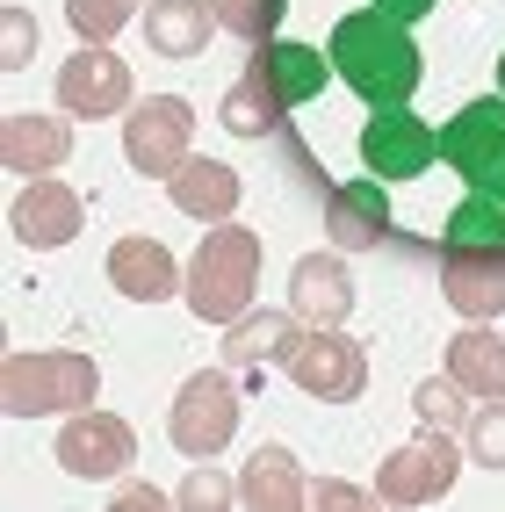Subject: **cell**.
Returning a JSON list of instances; mask_svg holds the SVG:
<instances>
[{
  "label": "cell",
  "mask_w": 505,
  "mask_h": 512,
  "mask_svg": "<svg viewBox=\"0 0 505 512\" xmlns=\"http://www.w3.org/2000/svg\"><path fill=\"white\" fill-rule=\"evenodd\" d=\"M325 58L340 65V80L368 101V109H404L419 87V44H412V29L390 22L383 8H361V15H340L332 22V44Z\"/></svg>",
  "instance_id": "cell-1"
},
{
  "label": "cell",
  "mask_w": 505,
  "mask_h": 512,
  "mask_svg": "<svg viewBox=\"0 0 505 512\" xmlns=\"http://www.w3.org/2000/svg\"><path fill=\"white\" fill-rule=\"evenodd\" d=\"M253 289H260V231L210 224V238L195 246V267H188V311L210 325H239L253 311Z\"/></svg>",
  "instance_id": "cell-2"
},
{
  "label": "cell",
  "mask_w": 505,
  "mask_h": 512,
  "mask_svg": "<svg viewBox=\"0 0 505 512\" xmlns=\"http://www.w3.org/2000/svg\"><path fill=\"white\" fill-rule=\"evenodd\" d=\"M101 390V368L73 347H44V354H8L0 368V404L8 419H51V412H87Z\"/></svg>",
  "instance_id": "cell-3"
},
{
  "label": "cell",
  "mask_w": 505,
  "mask_h": 512,
  "mask_svg": "<svg viewBox=\"0 0 505 512\" xmlns=\"http://www.w3.org/2000/svg\"><path fill=\"white\" fill-rule=\"evenodd\" d=\"M166 433L195 462L224 455V440L239 433V383H231V368H195L174 397V412H166Z\"/></svg>",
  "instance_id": "cell-4"
},
{
  "label": "cell",
  "mask_w": 505,
  "mask_h": 512,
  "mask_svg": "<svg viewBox=\"0 0 505 512\" xmlns=\"http://www.w3.org/2000/svg\"><path fill=\"white\" fill-rule=\"evenodd\" d=\"M441 159L477 188V195H498L505 202V94H484L441 130Z\"/></svg>",
  "instance_id": "cell-5"
},
{
  "label": "cell",
  "mask_w": 505,
  "mask_h": 512,
  "mask_svg": "<svg viewBox=\"0 0 505 512\" xmlns=\"http://www.w3.org/2000/svg\"><path fill=\"white\" fill-rule=\"evenodd\" d=\"M455 469H462L455 433L419 426L404 448H390V462H383V476H376V505H433V498L455 484Z\"/></svg>",
  "instance_id": "cell-6"
},
{
  "label": "cell",
  "mask_w": 505,
  "mask_h": 512,
  "mask_svg": "<svg viewBox=\"0 0 505 512\" xmlns=\"http://www.w3.org/2000/svg\"><path fill=\"white\" fill-rule=\"evenodd\" d=\"M188 138H195V109L181 94H145L130 101V123H123V159L138 166V174L166 181L174 166L188 159Z\"/></svg>",
  "instance_id": "cell-7"
},
{
  "label": "cell",
  "mask_w": 505,
  "mask_h": 512,
  "mask_svg": "<svg viewBox=\"0 0 505 512\" xmlns=\"http://www.w3.org/2000/svg\"><path fill=\"white\" fill-rule=\"evenodd\" d=\"M361 159H368L376 181H419L441 159V130L419 123L412 109H376L361 123Z\"/></svg>",
  "instance_id": "cell-8"
},
{
  "label": "cell",
  "mask_w": 505,
  "mask_h": 512,
  "mask_svg": "<svg viewBox=\"0 0 505 512\" xmlns=\"http://www.w3.org/2000/svg\"><path fill=\"white\" fill-rule=\"evenodd\" d=\"M289 375H296V383L311 390V397L347 404V397L368 390V354L354 347L340 325H311V332L296 339V354H289Z\"/></svg>",
  "instance_id": "cell-9"
},
{
  "label": "cell",
  "mask_w": 505,
  "mask_h": 512,
  "mask_svg": "<svg viewBox=\"0 0 505 512\" xmlns=\"http://www.w3.org/2000/svg\"><path fill=\"white\" fill-rule=\"evenodd\" d=\"M58 462L87 476V484H109V476H123L130 462H138V433H130L116 412H73L58 433Z\"/></svg>",
  "instance_id": "cell-10"
},
{
  "label": "cell",
  "mask_w": 505,
  "mask_h": 512,
  "mask_svg": "<svg viewBox=\"0 0 505 512\" xmlns=\"http://www.w3.org/2000/svg\"><path fill=\"white\" fill-rule=\"evenodd\" d=\"M58 109L65 116H116L130 109V65L109 44H87L58 65Z\"/></svg>",
  "instance_id": "cell-11"
},
{
  "label": "cell",
  "mask_w": 505,
  "mask_h": 512,
  "mask_svg": "<svg viewBox=\"0 0 505 512\" xmlns=\"http://www.w3.org/2000/svg\"><path fill=\"white\" fill-rule=\"evenodd\" d=\"M441 296L462 318H505V246H448L441 253Z\"/></svg>",
  "instance_id": "cell-12"
},
{
  "label": "cell",
  "mask_w": 505,
  "mask_h": 512,
  "mask_svg": "<svg viewBox=\"0 0 505 512\" xmlns=\"http://www.w3.org/2000/svg\"><path fill=\"white\" fill-rule=\"evenodd\" d=\"M8 224H15L22 246L58 253V246H73V238H80V195L65 188V181H51V174H44V181H29V188L15 195Z\"/></svg>",
  "instance_id": "cell-13"
},
{
  "label": "cell",
  "mask_w": 505,
  "mask_h": 512,
  "mask_svg": "<svg viewBox=\"0 0 505 512\" xmlns=\"http://www.w3.org/2000/svg\"><path fill=\"white\" fill-rule=\"evenodd\" d=\"M296 339H303V318L289 311H246L239 325H224V368L231 375H267V368H289L296 354Z\"/></svg>",
  "instance_id": "cell-14"
},
{
  "label": "cell",
  "mask_w": 505,
  "mask_h": 512,
  "mask_svg": "<svg viewBox=\"0 0 505 512\" xmlns=\"http://www.w3.org/2000/svg\"><path fill=\"white\" fill-rule=\"evenodd\" d=\"M289 311H296L303 325H347V311H354V275H347L340 246L296 260V275H289Z\"/></svg>",
  "instance_id": "cell-15"
},
{
  "label": "cell",
  "mask_w": 505,
  "mask_h": 512,
  "mask_svg": "<svg viewBox=\"0 0 505 512\" xmlns=\"http://www.w3.org/2000/svg\"><path fill=\"white\" fill-rule=\"evenodd\" d=\"M246 73L282 101V109H296V101H318L325 94V80H332V58L325 51H311V44H253V58H246Z\"/></svg>",
  "instance_id": "cell-16"
},
{
  "label": "cell",
  "mask_w": 505,
  "mask_h": 512,
  "mask_svg": "<svg viewBox=\"0 0 505 512\" xmlns=\"http://www.w3.org/2000/svg\"><path fill=\"white\" fill-rule=\"evenodd\" d=\"M325 238L340 253H376L383 238H390V195L383 181H347V188H332L325 195Z\"/></svg>",
  "instance_id": "cell-17"
},
{
  "label": "cell",
  "mask_w": 505,
  "mask_h": 512,
  "mask_svg": "<svg viewBox=\"0 0 505 512\" xmlns=\"http://www.w3.org/2000/svg\"><path fill=\"white\" fill-rule=\"evenodd\" d=\"M109 282L130 303H166L181 289V267H174V253H166L159 238H116L109 246Z\"/></svg>",
  "instance_id": "cell-18"
},
{
  "label": "cell",
  "mask_w": 505,
  "mask_h": 512,
  "mask_svg": "<svg viewBox=\"0 0 505 512\" xmlns=\"http://www.w3.org/2000/svg\"><path fill=\"white\" fill-rule=\"evenodd\" d=\"M65 152H73V123H58V116H8V130H0V166L8 174L44 181L65 166Z\"/></svg>",
  "instance_id": "cell-19"
},
{
  "label": "cell",
  "mask_w": 505,
  "mask_h": 512,
  "mask_svg": "<svg viewBox=\"0 0 505 512\" xmlns=\"http://www.w3.org/2000/svg\"><path fill=\"white\" fill-rule=\"evenodd\" d=\"M166 195H174V210H188L202 224H231V210H239V174H231L224 159H181L174 174H166Z\"/></svg>",
  "instance_id": "cell-20"
},
{
  "label": "cell",
  "mask_w": 505,
  "mask_h": 512,
  "mask_svg": "<svg viewBox=\"0 0 505 512\" xmlns=\"http://www.w3.org/2000/svg\"><path fill=\"white\" fill-rule=\"evenodd\" d=\"M138 22H145V44L159 58H195L217 29V0H152Z\"/></svg>",
  "instance_id": "cell-21"
},
{
  "label": "cell",
  "mask_w": 505,
  "mask_h": 512,
  "mask_svg": "<svg viewBox=\"0 0 505 512\" xmlns=\"http://www.w3.org/2000/svg\"><path fill=\"white\" fill-rule=\"evenodd\" d=\"M303 498H311V484L296 476V455L289 448H260L239 469V505H253V512H296Z\"/></svg>",
  "instance_id": "cell-22"
},
{
  "label": "cell",
  "mask_w": 505,
  "mask_h": 512,
  "mask_svg": "<svg viewBox=\"0 0 505 512\" xmlns=\"http://www.w3.org/2000/svg\"><path fill=\"white\" fill-rule=\"evenodd\" d=\"M448 375H455L469 397H505V339H498L491 325L455 332V347H448Z\"/></svg>",
  "instance_id": "cell-23"
},
{
  "label": "cell",
  "mask_w": 505,
  "mask_h": 512,
  "mask_svg": "<svg viewBox=\"0 0 505 512\" xmlns=\"http://www.w3.org/2000/svg\"><path fill=\"white\" fill-rule=\"evenodd\" d=\"M275 123H282V101L267 94L253 73H239V87L224 94V130H231V138H267Z\"/></svg>",
  "instance_id": "cell-24"
},
{
  "label": "cell",
  "mask_w": 505,
  "mask_h": 512,
  "mask_svg": "<svg viewBox=\"0 0 505 512\" xmlns=\"http://www.w3.org/2000/svg\"><path fill=\"white\" fill-rule=\"evenodd\" d=\"M412 412H419V426H433V433H462V426H469V390L455 383V375H426V383L412 390Z\"/></svg>",
  "instance_id": "cell-25"
},
{
  "label": "cell",
  "mask_w": 505,
  "mask_h": 512,
  "mask_svg": "<svg viewBox=\"0 0 505 512\" xmlns=\"http://www.w3.org/2000/svg\"><path fill=\"white\" fill-rule=\"evenodd\" d=\"M448 246H505V202L498 195H469L448 217Z\"/></svg>",
  "instance_id": "cell-26"
},
{
  "label": "cell",
  "mask_w": 505,
  "mask_h": 512,
  "mask_svg": "<svg viewBox=\"0 0 505 512\" xmlns=\"http://www.w3.org/2000/svg\"><path fill=\"white\" fill-rule=\"evenodd\" d=\"M462 455L477 462V469H505V397H484V412H469Z\"/></svg>",
  "instance_id": "cell-27"
},
{
  "label": "cell",
  "mask_w": 505,
  "mask_h": 512,
  "mask_svg": "<svg viewBox=\"0 0 505 512\" xmlns=\"http://www.w3.org/2000/svg\"><path fill=\"white\" fill-rule=\"evenodd\" d=\"M130 15H145L138 0H65V22H73L87 44H116V29H123Z\"/></svg>",
  "instance_id": "cell-28"
},
{
  "label": "cell",
  "mask_w": 505,
  "mask_h": 512,
  "mask_svg": "<svg viewBox=\"0 0 505 512\" xmlns=\"http://www.w3.org/2000/svg\"><path fill=\"white\" fill-rule=\"evenodd\" d=\"M289 0H217V22L231 29V37H246V44H267L275 37V22H282Z\"/></svg>",
  "instance_id": "cell-29"
},
{
  "label": "cell",
  "mask_w": 505,
  "mask_h": 512,
  "mask_svg": "<svg viewBox=\"0 0 505 512\" xmlns=\"http://www.w3.org/2000/svg\"><path fill=\"white\" fill-rule=\"evenodd\" d=\"M231 498H239V484H224L217 469H195L188 484H181V505H188V512H202V505H231Z\"/></svg>",
  "instance_id": "cell-30"
},
{
  "label": "cell",
  "mask_w": 505,
  "mask_h": 512,
  "mask_svg": "<svg viewBox=\"0 0 505 512\" xmlns=\"http://www.w3.org/2000/svg\"><path fill=\"white\" fill-rule=\"evenodd\" d=\"M0 37H8V73H22L29 51H37V22H29L22 8H8V15H0Z\"/></svg>",
  "instance_id": "cell-31"
},
{
  "label": "cell",
  "mask_w": 505,
  "mask_h": 512,
  "mask_svg": "<svg viewBox=\"0 0 505 512\" xmlns=\"http://www.w3.org/2000/svg\"><path fill=\"white\" fill-rule=\"evenodd\" d=\"M376 491H354V484H311V505H332V512H347V505H368Z\"/></svg>",
  "instance_id": "cell-32"
},
{
  "label": "cell",
  "mask_w": 505,
  "mask_h": 512,
  "mask_svg": "<svg viewBox=\"0 0 505 512\" xmlns=\"http://www.w3.org/2000/svg\"><path fill=\"white\" fill-rule=\"evenodd\" d=\"M376 8H383L390 22H419V15L433 8V0H376Z\"/></svg>",
  "instance_id": "cell-33"
},
{
  "label": "cell",
  "mask_w": 505,
  "mask_h": 512,
  "mask_svg": "<svg viewBox=\"0 0 505 512\" xmlns=\"http://www.w3.org/2000/svg\"><path fill=\"white\" fill-rule=\"evenodd\" d=\"M498 87H505V58H498Z\"/></svg>",
  "instance_id": "cell-34"
}]
</instances>
